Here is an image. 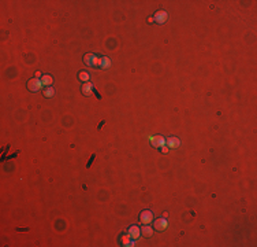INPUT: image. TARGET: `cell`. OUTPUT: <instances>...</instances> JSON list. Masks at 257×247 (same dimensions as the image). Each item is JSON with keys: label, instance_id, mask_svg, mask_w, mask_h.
I'll return each mask as SVG.
<instances>
[{"label": "cell", "instance_id": "cell-1", "mask_svg": "<svg viewBox=\"0 0 257 247\" xmlns=\"http://www.w3.org/2000/svg\"><path fill=\"white\" fill-rule=\"evenodd\" d=\"M84 62L88 66H99L100 65V58H97L94 54H86L84 56Z\"/></svg>", "mask_w": 257, "mask_h": 247}, {"label": "cell", "instance_id": "cell-2", "mask_svg": "<svg viewBox=\"0 0 257 247\" xmlns=\"http://www.w3.org/2000/svg\"><path fill=\"white\" fill-rule=\"evenodd\" d=\"M43 87H44L43 82H41V80H39V78H31V80L27 82V88H29L31 92H39Z\"/></svg>", "mask_w": 257, "mask_h": 247}, {"label": "cell", "instance_id": "cell-3", "mask_svg": "<svg viewBox=\"0 0 257 247\" xmlns=\"http://www.w3.org/2000/svg\"><path fill=\"white\" fill-rule=\"evenodd\" d=\"M139 220H141V223L144 225H148V224L153 223V213L149 210H144L141 213V216H139Z\"/></svg>", "mask_w": 257, "mask_h": 247}, {"label": "cell", "instance_id": "cell-4", "mask_svg": "<svg viewBox=\"0 0 257 247\" xmlns=\"http://www.w3.org/2000/svg\"><path fill=\"white\" fill-rule=\"evenodd\" d=\"M149 141H151V144L153 145L155 148H161L164 144H166V139H164L163 136H159V135L151 137V140H149Z\"/></svg>", "mask_w": 257, "mask_h": 247}, {"label": "cell", "instance_id": "cell-5", "mask_svg": "<svg viewBox=\"0 0 257 247\" xmlns=\"http://www.w3.org/2000/svg\"><path fill=\"white\" fill-rule=\"evenodd\" d=\"M153 20L157 22V24H164V22L167 21V12L166 11H157L156 14H155V17H153Z\"/></svg>", "mask_w": 257, "mask_h": 247}, {"label": "cell", "instance_id": "cell-6", "mask_svg": "<svg viewBox=\"0 0 257 247\" xmlns=\"http://www.w3.org/2000/svg\"><path fill=\"white\" fill-rule=\"evenodd\" d=\"M153 225L157 231H164L167 228V221H166V218H159V220L153 221Z\"/></svg>", "mask_w": 257, "mask_h": 247}, {"label": "cell", "instance_id": "cell-7", "mask_svg": "<svg viewBox=\"0 0 257 247\" xmlns=\"http://www.w3.org/2000/svg\"><path fill=\"white\" fill-rule=\"evenodd\" d=\"M129 235L131 239H138L139 235H141V231H139V228L137 225H133V227H130L129 228Z\"/></svg>", "mask_w": 257, "mask_h": 247}, {"label": "cell", "instance_id": "cell-8", "mask_svg": "<svg viewBox=\"0 0 257 247\" xmlns=\"http://www.w3.org/2000/svg\"><path fill=\"white\" fill-rule=\"evenodd\" d=\"M100 69H103V70H107V69L111 67V59L108 56H104V58H100V65H99Z\"/></svg>", "mask_w": 257, "mask_h": 247}, {"label": "cell", "instance_id": "cell-9", "mask_svg": "<svg viewBox=\"0 0 257 247\" xmlns=\"http://www.w3.org/2000/svg\"><path fill=\"white\" fill-rule=\"evenodd\" d=\"M166 145H168V148H178L179 140L176 137H168L166 139Z\"/></svg>", "mask_w": 257, "mask_h": 247}, {"label": "cell", "instance_id": "cell-10", "mask_svg": "<svg viewBox=\"0 0 257 247\" xmlns=\"http://www.w3.org/2000/svg\"><path fill=\"white\" fill-rule=\"evenodd\" d=\"M93 92V85L90 82H84V87H82V93L89 96V95Z\"/></svg>", "mask_w": 257, "mask_h": 247}, {"label": "cell", "instance_id": "cell-11", "mask_svg": "<svg viewBox=\"0 0 257 247\" xmlns=\"http://www.w3.org/2000/svg\"><path fill=\"white\" fill-rule=\"evenodd\" d=\"M141 233H142V236H145V237H151L152 235H153V229H152V228L149 227V224H148V225L142 227Z\"/></svg>", "mask_w": 257, "mask_h": 247}, {"label": "cell", "instance_id": "cell-12", "mask_svg": "<svg viewBox=\"0 0 257 247\" xmlns=\"http://www.w3.org/2000/svg\"><path fill=\"white\" fill-rule=\"evenodd\" d=\"M122 243H123V246L133 247V246H134V239H131V237H130V235L127 233V235H125V236L122 237Z\"/></svg>", "mask_w": 257, "mask_h": 247}, {"label": "cell", "instance_id": "cell-13", "mask_svg": "<svg viewBox=\"0 0 257 247\" xmlns=\"http://www.w3.org/2000/svg\"><path fill=\"white\" fill-rule=\"evenodd\" d=\"M52 77L51 76H48V74H45V76H43L41 77V82H43V85H45V87H51L52 85Z\"/></svg>", "mask_w": 257, "mask_h": 247}, {"label": "cell", "instance_id": "cell-14", "mask_svg": "<svg viewBox=\"0 0 257 247\" xmlns=\"http://www.w3.org/2000/svg\"><path fill=\"white\" fill-rule=\"evenodd\" d=\"M53 95H55V89H53L52 87H47L45 89H44V96H47V98H52Z\"/></svg>", "mask_w": 257, "mask_h": 247}, {"label": "cell", "instance_id": "cell-15", "mask_svg": "<svg viewBox=\"0 0 257 247\" xmlns=\"http://www.w3.org/2000/svg\"><path fill=\"white\" fill-rule=\"evenodd\" d=\"M78 77H79V80L81 81H84V82H89V73H86V72H81L78 74Z\"/></svg>", "mask_w": 257, "mask_h": 247}, {"label": "cell", "instance_id": "cell-16", "mask_svg": "<svg viewBox=\"0 0 257 247\" xmlns=\"http://www.w3.org/2000/svg\"><path fill=\"white\" fill-rule=\"evenodd\" d=\"M94 158H96V155H92V158H90V161L88 162V167H90V165H92V162L94 161Z\"/></svg>", "mask_w": 257, "mask_h": 247}, {"label": "cell", "instance_id": "cell-17", "mask_svg": "<svg viewBox=\"0 0 257 247\" xmlns=\"http://www.w3.org/2000/svg\"><path fill=\"white\" fill-rule=\"evenodd\" d=\"M160 150H161V151H163V153H167V151H168V145H166V144H164V145H163V147H161V148H160Z\"/></svg>", "mask_w": 257, "mask_h": 247}, {"label": "cell", "instance_id": "cell-18", "mask_svg": "<svg viewBox=\"0 0 257 247\" xmlns=\"http://www.w3.org/2000/svg\"><path fill=\"white\" fill-rule=\"evenodd\" d=\"M93 92H94V95H96L97 98H99V99H101V95H100L99 92H97V91H93Z\"/></svg>", "mask_w": 257, "mask_h": 247}, {"label": "cell", "instance_id": "cell-19", "mask_svg": "<svg viewBox=\"0 0 257 247\" xmlns=\"http://www.w3.org/2000/svg\"><path fill=\"white\" fill-rule=\"evenodd\" d=\"M40 76H41V73H40V72H37V73H36V78H39Z\"/></svg>", "mask_w": 257, "mask_h": 247}]
</instances>
